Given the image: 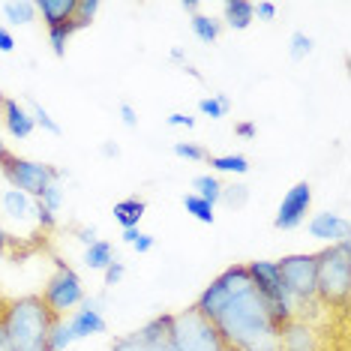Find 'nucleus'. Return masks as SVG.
<instances>
[{
  "label": "nucleus",
  "instance_id": "obj_49",
  "mask_svg": "<svg viewBox=\"0 0 351 351\" xmlns=\"http://www.w3.org/2000/svg\"><path fill=\"white\" fill-rule=\"evenodd\" d=\"M6 156H10V150H6V145L0 141V171H3V159H6Z\"/></svg>",
  "mask_w": 351,
  "mask_h": 351
},
{
  "label": "nucleus",
  "instance_id": "obj_42",
  "mask_svg": "<svg viewBox=\"0 0 351 351\" xmlns=\"http://www.w3.org/2000/svg\"><path fill=\"white\" fill-rule=\"evenodd\" d=\"M78 241H82L84 246H90L93 241H99V237H97V228H93V226H90V228H78Z\"/></svg>",
  "mask_w": 351,
  "mask_h": 351
},
{
  "label": "nucleus",
  "instance_id": "obj_27",
  "mask_svg": "<svg viewBox=\"0 0 351 351\" xmlns=\"http://www.w3.org/2000/svg\"><path fill=\"white\" fill-rule=\"evenodd\" d=\"M75 346V337L73 330H69L66 318H54L51 330H49V351H66Z\"/></svg>",
  "mask_w": 351,
  "mask_h": 351
},
{
  "label": "nucleus",
  "instance_id": "obj_48",
  "mask_svg": "<svg viewBox=\"0 0 351 351\" xmlns=\"http://www.w3.org/2000/svg\"><path fill=\"white\" fill-rule=\"evenodd\" d=\"M0 351H12L10 348V339H6V333H3V327H0Z\"/></svg>",
  "mask_w": 351,
  "mask_h": 351
},
{
  "label": "nucleus",
  "instance_id": "obj_15",
  "mask_svg": "<svg viewBox=\"0 0 351 351\" xmlns=\"http://www.w3.org/2000/svg\"><path fill=\"white\" fill-rule=\"evenodd\" d=\"M0 121H3L6 132H10L12 138H30V132L36 130L27 106H21V102L12 97H0Z\"/></svg>",
  "mask_w": 351,
  "mask_h": 351
},
{
  "label": "nucleus",
  "instance_id": "obj_12",
  "mask_svg": "<svg viewBox=\"0 0 351 351\" xmlns=\"http://www.w3.org/2000/svg\"><path fill=\"white\" fill-rule=\"evenodd\" d=\"M309 207H313V186H309L306 180L294 183L289 193L282 195V202H279V210L274 217V228H279V231L300 228L303 222H306Z\"/></svg>",
  "mask_w": 351,
  "mask_h": 351
},
{
  "label": "nucleus",
  "instance_id": "obj_37",
  "mask_svg": "<svg viewBox=\"0 0 351 351\" xmlns=\"http://www.w3.org/2000/svg\"><path fill=\"white\" fill-rule=\"evenodd\" d=\"M255 6V15H258L261 21H274L276 19V3H270V0H265V3H252Z\"/></svg>",
  "mask_w": 351,
  "mask_h": 351
},
{
  "label": "nucleus",
  "instance_id": "obj_13",
  "mask_svg": "<svg viewBox=\"0 0 351 351\" xmlns=\"http://www.w3.org/2000/svg\"><path fill=\"white\" fill-rule=\"evenodd\" d=\"M66 324H69V330H73L75 342L90 339V337H102V333L108 330L106 315H102V298H84L82 306L66 315Z\"/></svg>",
  "mask_w": 351,
  "mask_h": 351
},
{
  "label": "nucleus",
  "instance_id": "obj_32",
  "mask_svg": "<svg viewBox=\"0 0 351 351\" xmlns=\"http://www.w3.org/2000/svg\"><path fill=\"white\" fill-rule=\"evenodd\" d=\"M99 6H102L99 0H78V3H75V15H73V21L78 25V30H84V27L93 25V19H97Z\"/></svg>",
  "mask_w": 351,
  "mask_h": 351
},
{
  "label": "nucleus",
  "instance_id": "obj_6",
  "mask_svg": "<svg viewBox=\"0 0 351 351\" xmlns=\"http://www.w3.org/2000/svg\"><path fill=\"white\" fill-rule=\"evenodd\" d=\"M10 183V189H19L30 198H43V193L51 186V183L63 180V171L54 169L49 162H36V159H25V156H15L10 154L3 159V171H0Z\"/></svg>",
  "mask_w": 351,
  "mask_h": 351
},
{
  "label": "nucleus",
  "instance_id": "obj_33",
  "mask_svg": "<svg viewBox=\"0 0 351 351\" xmlns=\"http://www.w3.org/2000/svg\"><path fill=\"white\" fill-rule=\"evenodd\" d=\"M63 198H66V193H63V180H58V183H51V186L43 193L39 204H43L49 213H58L60 207H63Z\"/></svg>",
  "mask_w": 351,
  "mask_h": 351
},
{
  "label": "nucleus",
  "instance_id": "obj_26",
  "mask_svg": "<svg viewBox=\"0 0 351 351\" xmlns=\"http://www.w3.org/2000/svg\"><path fill=\"white\" fill-rule=\"evenodd\" d=\"M198 111H202L204 117H210V121H222L231 111V99L226 93H210V97L198 99Z\"/></svg>",
  "mask_w": 351,
  "mask_h": 351
},
{
  "label": "nucleus",
  "instance_id": "obj_50",
  "mask_svg": "<svg viewBox=\"0 0 351 351\" xmlns=\"http://www.w3.org/2000/svg\"><path fill=\"white\" fill-rule=\"evenodd\" d=\"M226 351H234V348H226Z\"/></svg>",
  "mask_w": 351,
  "mask_h": 351
},
{
  "label": "nucleus",
  "instance_id": "obj_41",
  "mask_svg": "<svg viewBox=\"0 0 351 351\" xmlns=\"http://www.w3.org/2000/svg\"><path fill=\"white\" fill-rule=\"evenodd\" d=\"M234 132L241 135V138H255V135H258V130H255V123H250V121L234 123Z\"/></svg>",
  "mask_w": 351,
  "mask_h": 351
},
{
  "label": "nucleus",
  "instance_id": "obj_2",
  "mask_svg": "<svg viewBox=\"0 0 351 351\" xmlns=\"http://www.w3.org/2000/svg\"><path fill=\"white\" fill-rule=\"evenodd\" d=\"M54 315L39 294H25L15 298L0 313V327L12 351H49V330Z\"/></svg>",
  "mask_w": 351,
  "mask_h": 351
},
{
  "label": "nucleus",
  "instance_id": "obj_8",
  "mask_svg": "<svg viewBox=\"0 0 351 351\" xmlns=\"http://www.w3.org/2000/svg\"><path fill=\"white\" fill-rule=\"evenodd\" d=\"M39 298L45 300V306H49L58 318H66L73 309L82 306V300L87 294H84L82 276H78L66 261H54V274H51L49 282H45V289Z\"/></svg>",
  "mask_w": 351,
  "mask_h": 351
},
{
  "label": "nucleus",
  "instance_id": "obj_28",
  "mask_svg": "<svg viewBox=\"0 0 351 351\" xmlns=\"http://www.w3.org/2000/svg\"><path fill=\"white\" fill-rule=\"evenodd\" d=\"M183 207H186V213H193L198 222H204V226H213V219H217V213H213V204H207L204 198H198L195 193L183 195Z\"/></svg>",
  "mask_w": 351,
  "mask_h": 351
},
{
  "label": "nucleus",
  "instance_id": "obj_39",
  "mask_svg": "<svg viewBox=\"0 0 351 351\" xmlns=\"http://www.w3.org/2000/svg\"><path fill=\"white\" fill-rule=\"evenodd\" d=\"M0 51H3V54L15 51V36H12L10 27H0Z\"/></svg>",
  "mask_w": 351,
  "mask_h": 351
},
{
  "label": "nucleus",
  "instance_id": "obj_1",
  "mask_svg": "<svg viewBox=\"0 0 351 351\" xmlns=\"http://www.w3.org/2000/svg\"><path fill=\"white\" fill-rule=\"evenodd\" d=\"M213 327H217L222 342H226V348H234V351H276L279 324L274 322L267 300L255 291V285L250 291L237 294V298L217 315Z\"/></svg>",
  "mask_w": 351,
  "mask_h": 351
},
{
  "label": "nucleus",
  "instance_id": "obj_22",
  "mask_svg": "<svg viewBox=\"0 0 351 351\" xmlns=\"http://www.w3.org/2000/svg\"><path fill=\"white\" fill-rule=\"evenodd\" d=\"M189 25H193V34H195V39L198 43H204V45H213L219 39V34H222V21H217L213 15H193L189 19Z\"/></svg>",
  "mask_w": 351,
  "mask_h": 351
},
{
  "label": "nucleus",
  "instance_id": "obj_20",
  "mask_svg": "<svg viewBox=\"0 0 351 351\" xmlns=\"http://www.w3.org/2000/svg\"><path fill=\"white\" fill-rule=\"evenodd\" d=\"M111 261H117V252H114V246H111L108 241H93L90 246L84 250V265L90 267V270H106Z\"/></svg>",
  "mask_w": 351,
  "mask_h": 351
},
{
  "label": "nucleus",
  "instance_id": "obj_16",
  "mask_svg": "<svg viewBox=\"0 0 351 351\" xmlns=\"http://www.w3.org/2000/svg\"><path fill=\"white\" fill-rule=\"evenodd\" d=\"M36 207H39L36 198L19 193V189H6V193L0 195V210H3V217L12 219V222H19V226H21V222H34V226H36Z\"/></svg>",
  "mask_w": 351,
  "mask_h": 351
},
{
  "label": "nucleus",
  "instance_id": "obj_23",
  "mask_svg": "<svg viewBox=\"0 0 351 351\" xmlns=\"http://www.w3.org/2000/svg\"><path fill=\"white\" fill-rule=\"evenodd\" d=\"M222 186H226V183H222L217 174H198V178L193 180V193L198 195V198H204L207 204H213L217 207L219 204V195H222Z\"/></svg>",
  "mask_w": 351,
  "mask_h": 351
},
{
  "label": "nucleus",
  "instance_id": "obj_31",
  "mask_svg": "<svg viewBox=\"0 0 351 351\" xmlns=\"http://www.w3.org/2000/svg\"><path fill=\"white\" fill-rule=\"evenodd\" d=\"M27 111H30V117H34V123L39 126V130H45L49 135H60V132H63V130H60V123L49 114V108H43L39 102L30 99V102H27Z\"/></svg>",
  "mask_w": 351,
  "mask_h": 351
},
{
  "label": "nucleus",
  "instance_id": "obj_46",
  "mask_svg": "<svg viewBox=\"0 0 351 351\" xmlns=\"http://www.w3.org/2000/svg\"><path fill=\"white\" fill-rule=\"evenodd\" d=\"M169 58H171L174 63H186V51H183L180 45H178V49H171V51H169Z\"/></svg>",
  "mask_w": 351,
  "mask_h": 351
},
{
  "label": "nucleus",
  "instance_id": "obj_3",
  "mask_svg": "<svg viewBox=\"0 0 351 351\" xmlns=\"http://www.w3.org/2000/svg\"><path fill=\"white\" fill-rule=\"evenodd\" d=\"M315 291L322 306L346 309L351 291V241H339L315 252Z\"/></svg>",
  "mask_w": 351,
  "mask_h": 351
},
{
  "label": "nucleus",
  "instance_id": "obj_35",
  "mask_svg": "<svg viewBox=\"0 0 351 351\" xmlns=\"http://www.w3.org/2000/svg\"><path fill=\"white\" fill-rule=\"evenodd\" d=\"M126 276V267H123V261L117 258V261H111V265L102 270V279H106V285L108 289H114V285H121V279Z\"/></svg>",
  "mask_w": 351,
  "mask_h": 351
},
{
  "label": "nucleus",
  "instance_id": "obj_45",
  "mask_svg": "<svg viewBox=\"0 0 351 351\" xmlns=\"http://www.w3.org/2000/svg\"><path fill=\"white\" fill-rule=\"evenodd\" d=\"M180 10L186 15H198V10H202V3L198 0H180Z\"/></svg>",
  "mask_w": 351,
  "mask_h": 351
},
{
  "label": "nucleus",
  "instance_id": "obj_11",
  "mask_svg": "<svg viewBox=\"0 0 351 351\" xmlns=\"http://www.w3.org/2000/svg\"><path fill=\"white\" fill-rule=\"evenodd\" d=\"M169 333H171V313H165V315L150 318L138 330L117 337L108 351H174Z\"/></svg>",
  "mask_w": 351,
  "mask_h": 351
},
{
  "label": "nucleus",
  "instance_id": "obj_24",
  "mask_svg": "<svg viewBox=\"0 0 351 351\" xmlns=\"http://www.w3.org/2000/svg\"><path fill=\"white\" fill-rule=\"evenodd\" d=\"M213 174H246L250 171V159L243 154H226V156H207Z\"/></svg>",
  "mask_w": 351,
  "mask_h": 351
},
{
  "label": "nucleus",
  "instance_id": "obj_4",
  "mask_svg": "<svg viewBox=\"0 0 351 351\" xmlns=\"http://www.w3.org/2000/svg\"><path fill=\"white\" fill-rule=\"evenodd\" d=\"M169 339L174 351H226V342L217 333L213 322H207L195 306L171 313Z\"/></svg>",
  "mask_w": 351,
  "mask_h": 351
},
{
  "label": "nucleus",
  "instance_id": "obj_5",
  "mask_svg": "<svg viewBox=\"0 0 351 351\" xmlns=\"http://www.w3.org/2000/svg\"><path fill=\"white\" fill-rule=\"evenodd\" d=\"M279 276H282L285 294H289L294 315L303 313V306H315L318 291H315V252L306 255H285L282 261H276Z\"/></svg>",
  "mask_w": 351,
  "mask_h": 351
},
{
  "label": "nucleus",
  "instance_id": "obj_43",
  "mask_svg": "<svg viewBox=\"0 0 351 351\" xmlns=\"http://www.w3.org/2000/svg\"><path fill=\"white\" fill-rule=\"evenodd\" d=\"M10 246H12V234L3 228V222H0V255L10 252Z\"/></svg>",
  "mask_w": 351,
  "mask_h": 351
},
{
  "label": "nucleus",
  "instance_id": "obj_44",
  "mask_svg": "<svg viewBox=\"0 0 351 351\" xmlns=\"http://www.w3.org/2000/svg\"><path fill=\"white\" fill-rule=\"evenodd\" d=\"M99 150H102V156H108V159H117V156H121V147H117L114 141H106V145H102Z\"/></svg>",
  "mask_w": 351,
  "mask_h": 351
},
{
  "label": "nucleus",
  "instance_id": "obj_29",
  "mask_svg": "<svg viewBox=\"0 0 351 351\" xmlns=\"http://www.w3.org/2000/svg\"><path fill=\"white\" fill-rule=\"evenodd\" d=\"M219 202L231 207V210H241V207L250 204V186L246 183H228V186H222Z\"/></svg>",
  "mask_w": 351,
  "mask_h": 351
},
{
  "label": "nucleus",
  "instance_id": "obj_30",
  "mask_svg": "<svg viewBox=\"0 0 351 351\" xmlns=\"http://www.w3.org/2000/svg\"><path fill=\"white\" fill-rule=\"evenodd\" d=\"M313 49H315V39L309 34H303V30H294L291 39H289V58L294 63H300V60H306L309 54H313Z\"/></svg>",
  "mask_w": 351,
  "mask_h": 351
},
{
  "label": "nucleus",
  "instance_id": "obj_14",
  "mask_svg": "<svg viewBox=\"0 0 351 351\" xmlns=\"http://www.w3.org/2000/svg\"><path fill=\"white\" fill-rule=\"evenodd\" d=\"M306 228L315 241H322L327 246H333L339 241H351V222L342 213H333V210H322L315 217H309Z\"/></svg>",
  "mask_w": 351,
  "mask_h": 351
},
{
  "label": "nucleus",
  "instance_id": "obj_17",
  "mask_svg": "<svg viewBox=\"0 0 351 351\" xmlns=\"http://www.w3.org/2000/svg\"><path fill=\"white\" fill-rule=\"evenodd\" d=\"M78 0H36V15H43L45 27H58L73 21Z\"/></svg>",
  "mask_w": 351,
  "mask_h": 351
},
{
  "label": "nucleus",
  "instance_id": "obj_25",
  "mask_svg": "<svg viewBox=\"0 0 351 351\" xmlns=\"http://www.w3.org/2000/svg\"><path fill=\"white\" fill-rule=\"evenodd\" d=\"M73 34H78L75 21L49 27V43H51V54H54V58H66V45H69V39H73Z\"/></svg>",
  "mask_w": 351,
  "mask_h": 351
},
{
  "label": "nucleus",
  "instance_id": "obj_21",
  "mask_svg": "<svg viewBox=\"0 0 351 351\" xmlns=\"http://www.w3.org/2000/svg\"><path fill=\"white\" fill-rule=\"evenodd\" d=\"M3 19L10 25H34L36 0H10V3H3Z\"/></svg>",
  "mask_w": 351,
  "mask_h": 351
},
{
  "label": "nucleus",
  "instance_id": "obj_10",
  "mask_svg": "<svg viewBox=\"0 0 351 351\" xmlns=\"http://www.w3.org/2000/svg\"><path fill=\"white\" fill-rule=\"evenodd\" d=\"M276 351H333V337L330 330L318 327L313 318L294 315L279 327Z\"/></svg>",
  "mask_w": 351,
  "mask_h": 351
},
{
  "label": "nucleus",
  "instance_id": "obj_19",
  "mask_svg": "<svg viewBox=\"0 0 351 351\" xmlns=\"http://www.w3.org/2000/svg\"><path fill=\"white\" fill-rule=\"evenodd\" d=\"M145 210H147V204H145V198H121V202L114 204V222L121 228H138V222L145 219Z\"/></svg>",
  "mask_w": 351,
  "mask_h": 351
},
{
  "label": "nucleus",
  "instance_id": "obj_36",
  "mask_svg": "<svg viewBox=\"0 0 351 351\" xmlns=\"http://www.w3.org/2000/svg\"><path fill=\"white\" fill-rule=\"evenodd\" d=\"M156 246V237L154 234H147V231H138V237H135V243H132V250L138 252V255H147L150 250Z\"/></svg>",
  "mask_w": 351,
  "mask_h": 351
},
{
  "label": "nucleus",
  "instance_id": "obj_18",
  "mask_svg": "<svg viewBox=\"0 0 351 351\" xmlns=\"http://www.w3.org/2000/svg\"><path fill=\"white\" fill-rule=\"evenodd\" d=\"M222 21H226V27H231V30H246L255 21V6L250 0H228V3L222 6Z\"/></svg>",
  "mask_w": 351,
  "mask_h": 351
},
{
  "label": "nucleus",
  "instance_id": "obj_40",
  "mask_svg": "<svg viewBox=\"0 0 351 351\" xmlns=\"http://www.w3.org/2000/svg\"><path fill=\"white\" fill-rule=\"evenodd\" d=\"M169 126H186V130H193V126H195V117L183 114V111H174V114H169Z\"/></svg>",
  "mask_w": 351,
  "mask_h": 351
},
{
  "label": "nucleus",
  "instance_id": "obj_38",
  "mask_svg": "<svg viewBox=\"0 0 351 351\" xmlns=\"http://www.w3.org/2000/svg\"><path fill=\"white\" fill-rule=\"evenodd\" d=\"M121 121H123V126H130V130L138 126V111H135L130 102H123V106H121Z\"/></svg>",
  "mask_w": 351,
  "mask_h": 351
},
{
  "label": "nucleus",
  "instance_id": "obj_9",
  "mask_svg": "<svg viewBox=\"0 0 351 351\" xmlns=\"http://www.w3.org/2000/svg\"><path fill=\"white\" fill-rule=\"evenodd\" d=\"M246 270H250V276H252L255 291L267 300L274 322L282 327L289 318H294V306H291L289 294H285V285H282V276H279L276 261H250Z\"/></svg>",
  "mask_w": 351,
  "mask_h": 351
},
{
  "label": "nucleus",
  "instance_id": "obj_34",
  "mask_svg": "<svg viewBox=\"0 0 351 351\" xmlns=\"http://www.w3.org/2000/svg\"><path fill=\"white\" fill-rule=\"evenodd\" d=\"M174 156L189 159V162H204L210 154L202 145H193V141H174Z\"/></svg>",
  "mask_w": 351,
  "mask_h": 351
},
{
  "label": "nucleus",
  "instance_id": "obj_47",
  "mask_svg": "<svg viewBox=\"0 0 351 351\" xmlns=\"http://www.w3.org/2000/svg\"><path fill=\"white\" fill-rule=\"evenodd\" d=\"M138 231H141V228H123V243H130V246H132V243H135V237H138Z\"/></svg>",
  "mask_w": 351,
  "mask_h": 351
},
{
  "label": "nucleus",
  "instance_id": "obj_7",
  "mask_svg": "<svg viewBox=\"0 0 351 351\" xmlns=\"http://www.w3.org/2000/svg\"><path fill=\"white\" fill-rule=\"evenodd\" d=\"M250 289H252V276H250V270H246V265H231L198 294L195 309L207 318V322H217V315L222 309H226L237 294H243Z\"/></svg>",
  "mask_w": 351,
  "mask_h": 351
}]
</instances>
